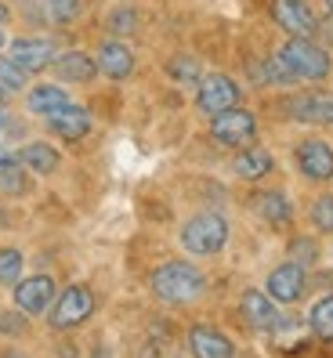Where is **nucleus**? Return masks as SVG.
<instances>
[{
	"label": "nucleus",
	"mask_w": 333,
	"mask_h": 358,
	"mask_svg": "<svg viewBox=\"0 0 333 358\" xmlns=\"http://www.w3.org/2000/svg\"><path fill=\"white\" fill-rule=\"evenodd\" d=\"M276 58L283 62V69L290 76V87L301 83H319L333 73V58L330 51L319 44L316 36H286L283 48L276 51Z\"/></svg>",
	"instance_id": "1"
},
{
	"label": "nucleus",
	"mask_w": 333,
	"mask_h": 358,
	"mask_svg": "<svg viewBox=\"0 0 333 358\" xmlns=\"http://www.w3.org/2000/svg\"><path fill=\"white\" fill-rule=\"evenodd\" d=\"M149 289L163 304H192L203 297L206 275L189 261H166L149 275Z\"/></svg>",
	"instance_id": "2"
},
{
	"label": "nucleus",
	"mask_w": 333,
	"mask_h": 358,
	"mask_svg": "<svg viewBox=\"0 0 333 358\" xmlns=\"http://www.w3.org/2000/svg\"><path fill=\"white\" fill-rule=\"evenodd\" d=\"M225 243H228V221L218 210L192 214L181 224V246H185V254H192V257H214L225 250Z\"/></svg>",
	"instance_id": "3"
},
{
	"label": "nucleus",
	"mask_w": 333,
	"mask_h": 358,
	"mask_svg": "<svg viewBox=\"0 0 333 358\" xmlns=\"http://www.w3.org/2000/svg\"><path fill=\"white\" fill-rule=\"evenodd\" d=\"M283 116H290L294 123L304 127H333V91L330 87H308V91H294L279 101Z\"/></svg>",
	"instance_id": "4"
},
{
	"label": "nucleus",
	"mask_w": 333,
	"mask_h": 358,
	"mask_svg": "<svg viewBox=\"0 0 333 358\" xmlns=\"http://www.w3.org/2000/svg\"><path fill=\"white\" fill-rule=\"evenodd\" d=\"M211 138L221 149H246V145H257V116L236 105V109H225L218 116H211Z\"/></svg>",
	"instance_id": "5"
},
{
	"label": "nucleus",
	"mask_w": 333,
	"mask_h": 358,
	"mask_svg": "<svg viewBox=\"0 0 333 358\" xmlns=\"http://www.w3.org/2000/svg\"><path fill=\"white\" fill-rule=\"evenodd\" d=\"M243 101V87L228 73H203L196 83V109L199 116H218L225 109H236Z\"/></svg>",
	"instance_id": "6"
},
{
	"label": "nucleus",
	"mask_w": 333,
	"mask_h": 358,
	"mask_svg": "<svg viewBox=\"0 0 333 358\" xmlns=\"http://www.w3.org/2000/svg\"><path fill=\"white\" fill-rule=\"evenodd\" d=\"M94 315V293L87 286H66L48 308V322L55 329H76Z\"/></svg>",
	"instance_id": "7"
},
{
	"label": "nucleus",
	"mask_w": 333,
	"mask_h": 358,
	"mask_svg": "<svg viewBox=\"0 0 333 358\" xmlns=\"http://www.w3.org/2000/svg\"><path fill=\"white\" fill-rule=\"evenodd\" d=\"M294 166H297V174L311 185L333 181V145L323 141V138H304L294 149Z\"/></svg>",
	"instance_id": "8"
},
{
	"label": "nucleus",
	"mask_w": 333,
	"mask_h": 358,
	"mask_svg": "<svg viewBox=\"0 0 333 358\" xmlns=\"http://www.w3.org/2000/svg\"><path fill=\"white\" fill-rule=\"evenodd\" d=\"M268 15H272V22L286 36H316L319 33V15L311 8V0H272Z\"/></svg>",
	"instance_id": "9"
},
{
	"label": "nucleus",
	"mask_w": 333,
	"mask_h": 358,
	"mask_svg": "<svg viewBox=\"0 0 333 358\" xmlns=\"http://www.w3.org/2000/svg\"><path fill=\"white\" fill-rule=\"evenodd\" d=\"M8 58L15 62L22 73H44L55 66L58 58V44L48 36H15L8 44Z\"/></svg>",
	"instance_id": "10"
},
{
	"label": "nucleus",
	"mask_w": 333,
	"mask_h": 358,
	"mask_svg": "<svg viewBox=\"0 0 333 358\" xmlns=\"http://www.w3.org/2000/svg\"><path fill=\"white\" fill-rule=\"evenodd\" d=\"M304 289H308V268L297 261H286V264L272 268L264 279V293L276 304H297L304 297Z\"/></svg>",
	"instance_id": "11"
},
{
	"label": "nucleus",
	"mask_w": 333,
	"mask_h": 358,
	"mask_svg": "<svg viewBox=\"0 0 333 358\" xmlns=\"http://www.w3.org/2000/svg\"><path fill=\"white\" fill-rule=\"evenodd\" d=\"M94 66L98 73L106 76V80H127L134 73V51L127 48V40H120V36H109V40H101L98 51H94Z\"/></svg>",
	"instance_id": "12"
},
{
	"label": "nucleus",
	"mask_w": 333,
	"mask_h": 358,
	"mask_svg": "<svg viewBox=\"0 0 333 358\" xmlns=\"http://www.w3.org/2000/svg\"><path fill=\"white\" fill-rule=\"evenodd\" d=\"M44 123H48V131L58 134L62 141H83L91 134V127H94V116H91L87 105L69 101V105H62L58 113H51Z\"/></svg>",
	"instance_id": "13"
},
{
	"label": "nucleus",
	"mask_w": 333,
	"mask_h": 358,
	"mask_svg": "<svg viewBox=\"0 0 333 358\" xmlns=\"http://www.w3.org/2000/svg\"><path fill=\"white\" fill-rule=\"evenodd\" d=\"M55 304V279L51 275H29L15 282V308L22 315H44Z\"/></svg>",
	"instance_id": "14"
},
{
	"label": "nucleus",
	"mask_w": 333,
	"mask_h": 358,
	"mask_svg": "<svg viewBox=\"0 0 333 358\" xmlns=\"http://www.w3.org/2000/svg\"><path fill=\"white\" fill-rule=\"evenodd\" d=\"M239 311H243L246 326H250V329H261V333H272L276 322L283 319L279 308H276V301L268 297V293H261V289H246L243 301H239Z\"/></svg>",
	"instance_id": "15"
},
{
	"label": "nucleus",
	"mask_w": 333,
	"mask_h": 358,
	"mask_svg": "<svg viewBox=\"0 0 333 358\" xmlns=\"http://www.w3.org/2000/svg\"><path fill=\"white\" fill-rule=\"evenodd\" d=\"M189 351L192 358H232L236 344L228 341V333H221L218 326H192L189 329Z\"/></svg>",
	"instance_id": "16"
},
{
	"label": "nucleus",
	"mask_w": 333,
	"mask_h": 358,
	"mask_svg": "<svg viewBox=\"0 0 333 358\" xmlns=\"http://www.w3.org/2000/svg\"><path fill=\"white\" fill-rule=\"evenodd\" d=\"M254 214L272 228H286L294 221V203H290V196L283 188H264V192L254 196Z\"/></svg>",
	"instance_id": "17"
},
{
	"label": "nucleus",
	"mask_w": 333,
	"mask_h": 358,
	"mask_svg": "<svg viewBox=\"0 0 333 358\" xmlns=\"http://www.w3.org/2000/svg\"><path fill=\"white\" fill-rule=\"evenodd\" d=\"M276 171V156L261 149V145H246V149H239L232 156V174L243 178V181H261Z\"/></svg>",
	"instance_id": "18"
},
{
	"label": "nucleus",
	"mask_w": 333,
	"mask_h": 358,
	"mask_svg": "<svg viewBox=\"0 0 333 358\" xmlns=\"http://www.w3.org/2000/svg\"><path fill=\"white\" fill-rule=\"evenodd\" d=\"M51 69L62 83H91L98 76V66L87 51H62Z\"/></svg>",
	"instance_id": "19"
},
{
	"label": "nucleus",
	"mask_w": 333,
	"mask_h": 358,
	"mask_svg": "<svg viewBox=\"0 0 333 358\" xmlns=\"http://www.w3.org/2000/svg\"><path fill=\"white\" fill-rule=\"evenodd\" d=\"M18 163H22L26 174L48 178V174H55L58 166H62V156H58V149H51L48 141H29V145L18 149Z\"/></svg>",
	"instance_id": "20"
},
{
	"label": "nucleus",
	"mask_w": 333,
	"mask_h": 358,
	"mask_svg": "<svg viewBox=\"0 0 333 358\" xmlns=\"http://www.w3.org/2000/svg\"><path fill=\"white\" fill-rule=\"evenodd\" d=\"M62 105H69V91L62 87V83H36V87L26 94V109L33 113V116H51V113H58Z\"/></svg>",
	"instance_id": "21"
},
{
	"label": "nucleus",
	"mask_w": 333,
	"mask_h": 358,
	"mask_svg": "<svg viewBox=\"0 0 333 358\" xmlns=\"http://www.w3.org/2000/svg\"><path fill=\"white\" fill-rule=\"evenodd\" d=\"M40 15H44L48 26L66 29L83 15V0H40Z\"/></svg>",
	"instance_id": "22"
},
{
	"label": "nucleus",
	"mask_w": 333,
	"mask_h": 358,
	"mask_svg": "<svg viewBox=\"0 0 333 358\" xmlns=\"http://www.w3.org/2000/svg\"><path fill=\"white\" fill-rule=\"evenodd\" d=\"M308 329L316 333L323 344H333V293H326V297H319L308 308Z\"/></svg>",
	"instance_id": "23"
},
{
	"label": "nucleus",
	"mask_w": 333,
	"mask_h": 358,
	"mask_svg": "<svg viewBox=\"0 0 333 358\" xmlns=\"http://www.w3.org/2000/svg\"><path fill=\"white\" fill-rule=\"evenodd\" d=\"M166 76H171L178 87H196V83L203 80V66L192 58V55H174L171 62H166Z\"/></svg>",
	"instance_id": "24"
},
{
	"label": "nucleus",
	"mask_w": 333,
	"mask_h": 358,
	"mask_svg": "<svg viewBox=\"0 0 333 358\" xmlns=\"http://www.w3.org/2000/svg\"><path fill=\"white\" fill-rule=\"evenodd\" d=\"M308 221H311L316 231H323V236H333V192H323V196L311 199Z\"/></svg>",
	"instance_id": "25"
},
{
	"label": "nucleus",
	"mask_w": 333,
	"mask_h": 358,
	"mask_svg": "<svg viewBox=\"0 0 333 358\" xmlns=\"http://www.w3.org/2000/svg\"><path fill=\"white\" fill-rule=\"evenodd\" d=\"M106 29L113 33V36H131V33H138V11L134 8H113L109 15H106Z\"/></svg>",
	"instance_id": "26"
},
{
	"label": "nucleus",
	"mask_w": 333,
	"mask_h": 358,
	"mask_svg": "<svg viewBox=\"0 0 333 358\" xmlns=\"http://www.w3.org/2000/svg\"><path fill=\"white\" fill-rule=\"evenodd\" d=\"M22 279V250L0 246V286H15Z\"/></svg>",
	"instance_id": "27"
},
{
	"label": "nucleus",
	"mask_w": 333,
	"mask_h": 358,
	"mask_svg": "<svg viewBox=\"0 0 333 358\" xmlns=\"http://www.w3.org/2000/svg\"><path fill=\"white\" fill-rule=\"evenodd\" d=\"M26 80H29V73H22L11 58H0V94L26 91Z\"/></svg>",
	"instance_id": "28"
},
{
	"label": "nucleus",
	"mask_w": 333,
	"mask_h": 358,
	"mask_svg": "<svg viewBox=\"0 0 333 358\" xmlns=\"http://www.w3.org/2000/svg\"><path fill=\"white\" fill-rule=\"evenodd\" d=\"M316 257H319V246H316V239H308V236H301V239H290V261H297V264H316Z\"/></svg>",
	"instance_id": "29"
},
{
	"label": "nucleus",
	"mask_w": 333,
	"mask_h": 358,
	"mask_svg": "<svg viewBox=\"0 0 333 358\" xmlns=\"http://www.w3.org/2000/svg\"><path fill=\"white\" fill-rule=\"evenodd\" d=\"M15 171H22V163H18V152H8V149H0V178H8Z\"/></svg>",
	"instance_id": "30"
},
{
	"label": "nucleus",
	"mask_w": 333,
	"mask_h": 358,
	"mask_svg": "<svg viewBox=\"0 0 333 358\" xmlns=\"http://www.w3.org/2000/svg\"><path fill=\"white\" fill-rule=\"evenodd\" d=\"M8 127V109H4V94H0V131Z\"/></svg>",
	"instance_id": "31"
},
{
	"label": "nucleus",
	"mask_w": 333,
	"mask_h": 358,
	"mask_svg": "<svg viewBox=\"0 0 333 358\" xmlns=\"http://www.w3.org/2000/svg\"><path fill=\"white\" fill-rule=\"evenodd\" d=\"M4 22H8V4L0 0V26H4Z\"/></svg>",
	"instance_id": "32"
},
{
	"label": "nucleus",
	"mask_w": 333,
	"mask_h": 358,
	"mask_svg": "<svg viewBox=\"0 0 333 358\" xmlns=\"http://www.w3.org/2000/svg\"><path fill=\"white\" fill-rule=\"evenodd\" d=\"M323 8H326V11L333 15V0H323Z\"/></svg>",
	"instance_id": "33"
},
{
	"label": "nucleus",
	"mask_w": 333,
	"mask_h": 358,
	"mask_svg": "<svg viewBox=\"0 0 333 358\" xmlns=\"http://www.w3.org/2000/svg\"><path fill=\"white\" fill-rule=\"evenodd\" d=\"M0 48H4V29H0Z\"/></svg>",
	"instance_id": "34"
}]
</instances>
